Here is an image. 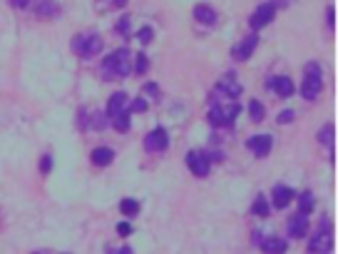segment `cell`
<instances>
[{
    "instance_id": "cell-1",
    "label": "cell",
    "mask_w": 338,
    "mask_h": 254,
    "mask_svg": "<svg viewBox=\"0 0 338 254\" xmlns=\"http://www.w3.org/2000/svg\"><path fill=\"white\" fill-rule=\"evenodd\" d=\"M75 50L82 58H92L102 50V38L100 35H87V38H77L75 40Z\"/></svg>"
},
{
    "instance_id": "cell-2",
    "label": "cell",
    "mask_w": 338,
    "mask_h": 254,
    "mask_svg": "<svg viewBox=\"0 0 338 254\" xmlns=\"http://www.w3.org/2000/svg\"><path fill=\"white\" fill-rule=\"evenodd\" d=\"M246 147H249L256 157H266L269 152H271V147H274V140H271V135L249 137V140H246Z\"/></svg>"
},
{
    "instance_id": "cell-3",
    "label": "cell",
    "mask_w": 338,
    "mask_h": 254,
    "mask_svg": "<svg viewBox=\"0 0 338 254\" xmlns=\"http://www.w3.org/2000/svg\"><path fill=\"white\" fill-rule=\"evenodd\" d=\"M187 165H189V170H191L197 177H207L209 175V167H211L209 157L202 155V152H189V155H187Z\"/></svg>"
},
{
    "instance_id": "cell-4",
    "label": "cell",
    "mask_w": 338,
    "mask_h": 254,
    "mask_svg": "<svg viewBox=\"0 0 338 254\" xmlns=\"http://www.w3.org/2000/svg\"><path fill=\"white\" fill-rule=\"evenodd\" d=\"M276 15V8H274V3H263L256 8V13H254V18H251V28L256 30V28H263L266 22H271Z\"/></svg>"
},
{
    "instance_id": "cell-5",
    "label": "cell",
    "mask_w": 338,
    "mask_h": 254,
    "mask_svg": "<svg viewBox=\"0 0 338 254\" xmlns=\"http://www.w3.org/2000/svg\"><path fill=\"white\" fill-rule=\"evenodd\" d=\"M144 147H147L150 152H162V150L167 147V130H162V127L152 130L150 135L144 137Z\"/></svg>"
},
{
    "instance_id": "cell-6",
    "label": "cell",
    "mask_w": 338,
    "mask_h": 254,
    "mask_svg": "<svg viewBox=\"0 0 338 254\" xmlns=\"http://www.w3.org/2000/svg\"><path fill=\"white\" fill-rule=\"evenodd\" d=\"M122 112H130V107H127V95H125V93H114L112 98L107 100V118L114 120L117 115H122Z\"/></svg>"
},
{
    "instance_id": "cell-7",
    "label": "cell",
    "mask_w": 338,
    "mask_h": 254,
    "mask_svg": "<svg viewBox=\"0 0 338 254\" xmlns=\"http://www.w3.org/2000/svg\"><path fill=\"white\" fill-rule=\"evenodd\" d=\"M331 247H333V237H331V232H328V229H321L319 235L311 239V247H308V249L316 252V254H326Z\"/></svg>"
},
{
    "instance_id": "cell-8",
    "label": "cell",
    "mask_w": 338,
    "mask_h": 254,
    "mask_svg": "<svg viewBox=\"0 0 338 254\" xmlns=\"http://www.w3.org/2000/svg\"><path fill=\"white\" fill-rule=\"evenodd\" d=\"M321 93V75H306L303 85H301V95L306 100H316Z\"/></svg>"
},
{
    "instance_id": "cell-9",
    "label": "cell",
    "mask_w": 338,
    "mask_h": 254,
    "mask_svg": "<svg viewBox=\"0 0 338 254\" xmlns=\"http://www.w3.org/2000/svg\"><path fill=\"white\" fill-rule=\"evenodd\" d=\"M256 42H259V40H256V35H249V38L242 40V42H239V45H236V48L231 50V55H234L236 60H246V58H251V53H254Z\"/></svg>"
},
{
    "instance_id": "cell-10",
    "label": "cell",
    "mask_w": 338,
    "mask_h": 254,
    "mask_svg": "<svg viewBox=\"0 0 338 254\" xmlns=\"http://www.w3.org/2000/svg\"><path fill=\"white\" fill-rule=\"evenodd\" d=\"M114 60H117V78H125L132 73V58H130V50H117L114 53Z\"/></svg>"
},
{
    "instance_id": "cell-11",
    "label": "cell",
    "mask_w": 338,
    "mask_h": 254,
    "mask_svg": "<svg viewBox=\"0 0 338 254\" xmlns=\"http://www.w3.org/2000/svg\"><path fill=\"white\" fill-rule=\"evenodd\" d=\"M306 227H308V222H306V215H296L288 219V235L294 237V239H299V237L306 235Z\"/></svg>"
},
{
    "instance_id": "cell-12",
    "label": "cell",
    "mask_w": 338,
    "mask_h": 254,
    "mask_svg": "<svg viewBox=\"0 0 338 254\" xmlns=\"http://www.w3.org/2000/svg\"><path fill=\"white\" fill-rule=\"evenodd\" d=\"M269 87H274L281 98H288V95L294 93V82H291V78H271L269 80Z\"/></svg>"
},
{
    "instance_id": "cell-13",
    "label": "cell",
    "mask_w": 338,
    "mask_h": 254,
    "mask_svg": "<svg viewBox=\"0 0 338 254\" xmlns=\"http://www.w3.org/2000/svg\"><path fill=\"white\" fill-rule=\"evenodd\" d=\"M194 18L199 20V22H204V25H211L214 20H216V13L209 8V5H204V3H199L197 8H194Z\"/></svg>"
},
{
    "instance_id": "cell-14",
    "label": "cell",
    "mask_w": 338,
    "mask_h": 254,
    "mask_svg": "<svg viewBox=\"0 0 338 254\" xmlns=\"http://www.w3.org/2000/svg\"><path fill=\"white\" fill-rule=\"evenodd\" d=\"M261 249L266 254H283L286 252V242H283V239H276V237H271V239H263L261 242Z\"/></svg>"
},
{
    "instance_id": "cell-15",
    "label": "cell",
    "mask_w": 338,
    "mask_h": 254,
    "mask_svg": "<svg viewBox=\"0 0 338 254\" xmlns=\"http://www.w3.org/2000/svg\"><path fill=\"white\" fill-rule=\"evenodd\" d=\"M291 197H294L291 187H283V184L274 187V204H276V207H286V204L291 202Z\"/></svg>"
},
{
    "instance_id": "cell-16",
    "label": "cell",
    "mask_w": 338,
    "mask_h": 254,
    "mask_svg": "<svg viewBox=\"0 0 338 254\" xmlns=\"http://www.w3.org/2000/svg\"><path fill=\"white\" fill-rule=\"evenodd\" d=\"M92 162L97 167H105V165H110L112 162V150L110 147H97L92 152Z\"/></svg>"
},
{
    "instance_id": "cell-17",
    "label": "cell",
    "mask_w": 338,
    "mask_h": 254,
    "mask_svg": "<svg viewBox=\"0 0 338 254\" xmlns=\"http://www.w3.org/2000/svg\"><path fill=\"white\" fill-rule=\"evenodd\" d=\"M102 78H105V80L117 78V60H114V53L102 60Z\"/></svg>"
},
{
    "instance_id": "cell-18",
    "label": "cell",
    "mask_w": 338,
    "mask_h": 254,
    "mask_svg": "<svg viewBox=\"0 0 338 254\" xmlns=\"http://www.w3.org/2000/svg\"><path fill=\"white\" fill-rule=\"evenodd\" d=\"M333 137H336V130L333 125H323V130L319 132V140L326 145V147H333Z\"/></svg>"
},
{
    "instance_id": "cell-19",
    "label": "cell",
    "mask_w": 338,
    "mask_h": 254,
    "mask_svg": "<svg viewBox=\"0 0 338 254\" xmlns=\"http://www.w3.org/2000/svg\"><path fill=\"white\" fill-rule=\"evenodd\" d=\"M249 115H251L254 122H261L263 120V105L259 102V100H251V105H249Z\"/></svg>"
},
{
    "instance_id": "cell-20",
    "label": "cell",
    "mask_w": 338,
    "mask_h": 254,
    "mask_svg": "<svg viewBox=\"0 0 338 254\" xmlns=\"http://www.w3.org/2000/svg\"><path fill=\"white\" fill-rule=\"evenodd\" d=\"M299 207H301V215H308L311 207H313V195H311V192H303L299 199Z\"/></svg>"
},
{
    "instance_id": "cell-21",
    "label": "cell",
    "mask_w": 338,
    "mask_h": 254,
    "mask_svg": "<svg viewBox=\"0 0 338 254\" xmlns=\"http://www.w3.org/2000/svg\"><path fill=\"white\" fill-rule=\"evenodd\" d=\"M119 210L125 212L127 217H134L137 212H139V204L134 202V199H122V204H119Z\"/></svg>"
},
{
    "instance_id": "cell-22",
    "label": "cell",
    "mask_w": 338,
    "mask_h": 254,
    "mask_svg": "<svg viewBox=\"0 0 338 254\" xmlns=\"http://www.w3.org/2000/svg\"><path fill=\"white\" fill-rule=\"evenodd\" d=\"M222 115H224V125H226V122H231V120L239 115V105H236V102H231V105L222 107Z\"/></svg>"
},
{
    "instance_id": "cell-23",
    "label": "cell",
    "mask_w": 338,
    "mask_h": 254,
    "mask_svg": "<svg viewBox=\"0 0 338 254\" xmlns=\"http://www.w3.org/2000/svg\"><path fill=\"white\" fill-rule=\"evenodd\" d=\"M209 122H211V125H224V115H222V107H219V105H211V110H209Z\"/></svg>"
},
{
    "instance_id": "cell-24",
    "label": "cell",
    "mask_w": 338,
    "mask_h": 254,
    "mask_svg": "<svg viewBox=\"0 0 338 254\" xmlns=\"http://www.w3.org/2000/svg\"><path fill=\"white\" fill-rule=\"evenodd\" d=\"M127 115H130V112H122V115H117V118L112 120L114 127H117V132H127V127H130V120H127Z\"/></svg>"
},
{
    "instance_id": "cell-25",
    "label": "cell",
    "mask_w": 338,
    "mask_h": 254,
    "mask_svg": "<svg viewBox=\"0 0 338 254\" xmlns=\"http://www.w3.org/2000/svg\"><path fill=\"white\" fill-rule=\"evenodd\" d=\"M147 67H150V60H147V55H137V60H134V73L144 75V73H147Z\"/></svg>"
},
{
    "instance_id": "cell-26",
    "label": "cell",
    "mask_w": 338,
    "mask_h": 254,
    "mask_svg": "<svg viewBox=\"0 0 338 254\" xmlns=\"http://www.w3.org/2000/svg\"><path fill=\"white\" fill-rule=\"evenodd\" d=\"M254 212H256L259 217L269 215V202H266L263 197H256V202H254Z\"/></svg>"
},
{
    "instance_id": "cell-27",
    "label": "cell",
    "mask_w": 338,
    "mask_h": 254,
    "mask_svg": "<svg viewBox=\"0 0 338 254\" xmlns=\"http://www.w3.org/2000/svg\"><path fill=\"white\" fill-rule=\"evenodd\" d=\"M57 10H55V5L53 3H40V8H38V15H42V18H50V15H55Z\"/></svg>"
},
{
    "instance_id": "cell-28",
    "label": "cell",
    "mask_w": 338,
    "mask_h": 254,
    "mask_svg": "<svg viewBox=\"0 0 338 254\" xmlns=\"http://www.w3.org/2000/svg\"><path fill=\"white\" fill-rule=\"evenodd\" d=\"M144 110H147V100H142V98H137L130 105V112H144Z\"/></svg>"
},
{
    "instance_id": "cell-29",
    "label": "cell",
    "mask_w": 338,
    "mask_h": 254,
    "mask_svg": "<svg viewBox=\"0 0 338 254\" xmlns=\"http://www.w3.org/2000/svg\"><path fill=\"white\" fill-rule=\"evenodd\" d=\"M117 33H119V35H127V33H130V18H127V15L117 22Z\"/></svg>"
},
{
    "instance_id": "cell-30",
    "label": "cell",
    "mask_w": 338,
    "mask_h": 254,
    "mask_svg": "<svg viewBox=\"0 0 338 254\" xmlns=\"http://www.w3.org/2000/svg\"><path fill=\"white\" fill-rule=\"evenodd\" d=\"M50 165H53V159L45 155L42 159H40V172H45V175H47V172H50Z\"/></svg>"
},
{
    "instance_id": "cell-31",
    "label": "cell",
    "mask_w": 338,
    "mask_h": 254,
    "mask_svg": "<svg viewBox=\"0 0 338 254\" xmlns=\"http://www.w3.org/2000/svg\"><path fill=\"white\" fill-rule=\"evenodd\" d=\"M326 20H328V28L333 30V25H336V10H333V5L328 8V13H326Z\"/></svg>"
},
{
    "instance_id": "cell-32",
    "label": "cell",
    "mask_w": 338,
    "mask_h": 254,
    "mask_svg": "<svg viewBox=\"0 0 338 254\" xmlns=\"http://www.w3.org/2000/svg\"><path fill=\"white\" fill-rule=\"evenodd\" d=\"M144 93L152 95V98H157V95H159V90H157V85H154V82H147V85H144Z\"/></svg>"
},
{
    "instance_id": "cell-33",
    "label": "cell",
    "mask_w": 338,
    "mask_h": 254,
    "mask_svg": "<svg viewBox=\"0 0 338 254\" xmlns=\"http://www.w3.org/2000/svg\"><path fill=\"white\" fill-rule=\"evenodd\" d=\"M117 232H119V235H122V237H127V235H130V232H132V227H130V224H127V222H122V224H117Z\"/></svg>"
},
{
    "instance_id": "cell-34",
    "label": "cell",
    "mask_w": 338,
    "mask_h": 254,
    "mask_svg": "<svg viewBox=\"0 0 338 254\" xmlns=\"http://www.w3.org/2000/svg\"><path fill=\"white\" fill-rule=\"evenodd\" d=\"M291 120H294V112H291V110H286V112H281V115H279V122H281V125L291 122Z\"/></svg>"
},
{
    "instance_id": "cell-35",
    "label": "cell",
    "mask_w": 338,
    "mask_h": 254,
    "mask_svg": "<svg viewBox=\"0 0 338 254\" xmlns=\"http://www.w3.org/2000/svg\"><path fill=\"white\" fill-rule=\"evenodd\" d=\"M139 40H142V42H150L152 40V28H144V30L139 33Z\"/></svg>"
},
{
    "instance_id": "cell-36",
    "label": "cell",
    "mask_w": 338,
    "mask_h": 254,
    "mask_svg": "<svg viewBox=\"0 0 338 254\" xmlns=\"http://www.w3.org/2000/svg\"><path fill=\"white\" fill-rule=\"evenodd\" d=\"M306 75H321L319 65H308V67H306Z\"/></svg>"
},
{
    "instance_id": "cell-37",
    "label": "cell",
    "mask_w": 338,
    "mask_h": 254,
    "mask_svg": "<svg viewBox=\"0 0 338 254\" xmlns=\"http://www.w3.org/2000/svg\"><path fill=\"white\" fill-rule=\"evenodd\" d=\"M10 3H13V8H25L30 0H10Z\"/></svg>"
},
{
    "instance_id": "cell-38",
    "label": "cell",
    "mask_w": 338,
    "mask_h": 254,
    "mask_svg": "<svg viewBox=\"0 0 338 254\" xmlns=\"http://www.w3.org/2000/svg\"><path fill=\"white\" fill-rule=\"evenodd\" d=\"M119 254H132V252H130V249H127V247H125V249H122V252H119Z\"/></svg>"
},
{
    "instance_id": "cell-39",
    "label": "cell",
    "mask_w": 338,
    "mask_h": 254,
    "mask_svg": "<svg viewBox=\"0 0 338 254\" xmlns=\"http://www.w3.org/2000/svg\"><path fill=\"white\" fill-rule=\"evenodd\" d=\"M114 3H117V5H125V0H114Z\"/></svg>"
}]
</instances>
